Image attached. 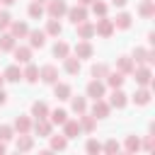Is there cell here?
Segmentation results:
<instances>
[{
    "instance_id": "6da1fadb",
    "label": "cell",
    "mask_w": 155,
    "mask_h": 155,
    "mask_svg": "<svg viewBox=\"0 0 155 155\" xmlns=\"http://www.w3.org/2000/svg\"><path fill=\"white\" fill-rule=\"evenodd\" d=\"M131 75H133V80H136L138 87H150L153 85V70L148 65H136Z\"/></svg>"
},
{
    "instance_id": "7a4b0ae2",
    "label": "cell",
    "mask_w": 155,
    "mask_h": 155,
    "mask_svg": "<svg viewBox=\"0 0 155 155\" xmlns=\"http://www.w3.org/2000/svg\"><path fill=\"white\" fill-rule=\"evenodd\" d=\"M104 92H107V85L104 80H90L87 87H85V94L94 102V99H104Z\"/></svg>"
},
{
    "instance_id": "3957f363",
    "label": "cell",
    "mask_w": 155,
    "mask_h": 155,
    "mask_svg": "<svg viewBox=\"0 0 155 155\" xmlns=\"http://www.w3.org/2000/svg\"><path fill=\"white\" fill-rule=\"evenodd\" d=\"M44 10H46V15H48V17L61 19V17L68 12V2H65V0H48Z\"/></svg>"
},
{
    "instance_id": "277c9868",
    "label": "cell",
    "mask_w": 155,
    "mask_h": 155,
    "mask_svg": "<svg viewBox=\"0 0 155 155\" xmlns=\"http://www.w3.org/2000/svg\"><path fill=\"white\" fill-rule=\"evenodd\" d=\"M114 31H116V29H114V22H111L109 17H99V19L94 22V34H97V36H102V39H109Z\"/></svg>"
},
{
    "instance_id": "5b68a950",
    "label": "cell",
    "mask_w": 155,
    "mask_h": 155,
    "mask_svg": "<svg viewBox=\"0 0 155 155\" xmlns=\"http://www.w3.org/2000/svg\"><path fill=\"white\" fill-rule=\"evenodd\" d=\"M39 78H41L46 85H56V82H58V68H56L53 63H46V65L39 68Z\"/></svg>"
},
{
    "instance_id": "8992f818",
    "label": "cell",
    "mask_w": 155,
    "mask_h": 155,
    "mask_svg": "<svg viewBox=\"0 0 155 155\" xmlns=\"http://www.w3.org/2000/svg\"><path fill=\"white\" fill-rule=\"evenodd\" d=\"M31 131H34L39 138H48V136L53 133V124H51L48 119H36V121L31 124Z\"/></svg>"
},
{
    "instance_id": "52a82bcc",
    "label": "cell",
    "mask_w": 155,
    "mask_h": 155,
    "mask_svg": "<svg viewBox=\"0 0 155 155\" xmlns=\"http://www.w3.org/2000/svg\"><path fill=\"white\" fill-rule=\"evenodd\" d=\"M65 17H68L73 24H80V22L87 19V7H85V5H73V7H68Z\"/></svg>"
},
{
    "instance_id": "ba28073f",
    "label": "cell",
    "mask_w": 155,
    "mask_h": 155,
    "mask_svg": "<svg viewBox=\"0 0 155 155\" xmlns=\"http://www.w3.org/2000/svg\"><path fill=\"white\" fill-rule=\"evenodd\" d=\"M12 56H15V63H17V65L31 63V48H29V46H15V48H12Z\"/></svg>"
},
{
    "instance_id": "9c48e42d",
    "label": "cell",
    "mask_w": 155,
    "mask_h": 155,
    "mask_svg": "<svg viewBox=\"0 0 155 155\" xmlns=\"http://www.w3.org/2000/svg\"><path fill=\"white\" fill-rule=\"evenodd\" d=\"M94 119H107L109 114H111V107H109V102L107 99H94V104H92V111H90Z\"/></svg>"
},
{
    "instance_id": "30bf717a",
    "label": "cell",
    "mask_w": 155,
    "mask_h": 155,
    "mask_svg": "<svg viewBox=\"0 0 155 155\" xmlns=\"http://www.w3.org/2000/svg\"><path fill=\"white\" fill-rule=\"evenodd\" d=\"M75 29H78V39H82V41H90L94 36V22H90V19L75 24Z\"/></svg>"
},
{
    "instance_id": "8fae6325",
    "label": "cell",
    "mask_w": 155,
    "mask_h": 155,
    "mask_svg": "<svg viewBox=\"0 0 155 155\" xmlns=\"http://www.w3.org/2000/svg\"><path fill=\"white\" fill-rule=\"evenodd\" d=\"M27 39H29V48H41V46L46 44V31H41V29H29Z\"/></svg>"
},
{
    "instance_id": "7c38bea8",
    "label": "cell",
    "mask_w": 155,
    "mask_h": 155,
    "mask_svg": "<svg viewBox=\"0 0 155 155\" xmlns=\"http://www.w3.org/2000/svg\"><path fill=\"white\" fill-rule=\"evenodd\" d=\"M124 80H126V75H124V73H119V70H109V75L104 78V85H107V87H111V90H121Z\"/></svg>"
},
{
    "instance_id": "4fadbf2b",
    "label": "cell",
    "mask_w": 155,
    "mask_h": 155,
    "mask_svg": "<svg viewBox=\"0 0 155 155\" xmlns=\"http://www.w3.org/2000/svg\"><path fill=\"white\" fill-rule=\"evenodd\" d=\"M128 104V94L121 92V90H111V97H109V107L111 109H124Z\"/></svg>"
},
{
    "instance_id": "5bb4252c",
    "label": "cell",
    "mask_w": 155,
    "mask_h": 155,
    "mask_svg": "<svg viewBox=\"0 0 155 155\" xmlns=\"http://www.w3.org/2000/svg\"><path fill=\"white\" fill-rule=\"evenodd\" d=\"M73 51H75V58H80V61H82V58H92V53H94L92 44H90V41H82V39L75 44Z\"/></svg>"
},
{
    "instance_id": "9a60e30c",
    "label": "cell",
    "mask_w": 155,
    "mask_h": 155,
    "mask_svg": "<svg viewBox=\"0 0 155 155\" xmlns=\"http://www.w3.org/2000/svg\"><path fill=\"white\" fill-rule=\"evenodd\" d=\"M78 124H80V128L85 131V133H94V128H97V119L92 116V114H80L78 116Z\"/></svg>"
},
{
    "instance_id": "2e32d148",
    "label": "cell",
    "mask_w": 155,
    "mask_h": 155,
    "mask_svg": "<svg viewBox=\"0 0 155 155\" xmlns=\"http://www.w3.org/2000/svg\"><path fill=\"white\" fill-rule=\"evenodd\" d=\"M82 133V128H80V124H78V119H68L65 124H63V136L70 140V138H78Z\"/></svg>"
},
{
    "instance_id": "e0dca14e",
    "label": "cell",
    "mask_w": 155,
    "mask_h": 155,
    "mask_svg": "<svg viewBox=\"0 0 155 155\" xmlns=\"http://www.w3.org/2000/svg\"><path fill=\"white\" fill-rule=\"evenodd\" d=\"M114 29H121V31H126V29H131V24H133V17L128 15V12H119L114 19Z\"/></svg>"
},
{
    "instance_id": "ac0fdd59",
    "label": "cell",
    "mask_w": 155,
    "mask_h": 155,
    "mask_svg": "<svg viewBox=\"0 0 155 155\" xmlns=\"http://www.w3.org/2000/svg\"><path fill=\"white\" fill-rule=\"evenodd\" d=\"M2 78H5V82H19L22 80V68L17 63H12V65H7L2 70Z\"/></svg>"
},
{
    "instance_id": "d6986e66",
    "label": "cell",
    "mask_w": 155,
    "mask_h": 155,
    "mask_svg": "<svg viewBox=\"0 0 155 155\" xmlns=\"http://www.w3.org/2000/svg\"><path fill=\"white\" fill-rule=\"evenodd\" d=\"M53 94H56V99L65 102V99L73 97V87H70L68 82H56V85H53Z\"/></svg>"
},
{
    "instance_id": "ffe728a7",
    "label": "cell",
    "mask_w": 155,
    "mask_h": 155,
    "mask_svg": "<svg viewBox=\"0 0 155 155\" xmlns=\"http://www.w3.org/2000/svg\"><path fill=\"white\" fill-rule=\"evenodd\" d=\"M150 97H153V92L148 90V87H138L136 92H133V104H138V107H145V104H150Z\"/></svg>"
},
{
    "instance_id": "44dd1931",
    "label": "cell",
    "mask_w": 155,
    "mask_h": 155,
    "mask_svg": "<svg viewBox=\"0 0 155 155\" xmlns=\"http://www.w3.org/2000/svg\"><path fill=\"white\" fill-rule=\"evenodd\" d=\"M15 145H17L19 153H29V150L34 148V136H29V133H19L17 140H15Z\"/></svg>"
},
{
    "instance_id": "7402d4cb",
    "label": "cell",
    "mask_w": 155,
    "mask_h": 155,
    "mask_svg": "<svg viewBox=\"0 0 155 155\" xmlns=\"http://www.w3.org/2000/svg\"><path fill=\"white\" fill-rule=\"evenodd\" d=\"M7 31H10L15 39H27V34H29V24H27V22H12Z\"/></svg>"
},
{
    "instance_id": "603a6c76",
    "label": "cell",
    "mask_w": 155,
    "mask_h": 155,
    "mask_svg": "<svg viewBox=\"0 0 155 155\" xmlns=\"http://www.w3.org/2000/svg\"><path fill=\"white\" fill-rule=\"evenodd\" d=\"M133 68H136V63L131 61V56H119V58H116V70H119V73L131 75V73H133Z\"/></svg>"
},
{
    "instance_id": "cb8c5ba5",
    "label": "cell",
    "mask_w": 155,
    "mask_h": 155,
    "mask_svg": "<svg viewBox=\"0 0 155 155\" xmlns=\"http://www.w3.org/2000/svg\"><path fill=\"white\" fill-rule=\"evenodd\" d=\"M80 58H75V56H65L63 58V70L68 73V75H78L80 73Z\"/></svg>"
},
{
    "instance_id": "d4e9b609",
    "label": "cell",
    "mask_w": 155,
    "mask_h": 155,
    "mask_svg": "<svg viewBox=\"0 0 155 155\" xmlns=\"http://www.w3.org/2000/svg\"><path fill=\"white\" fill-rule=\"evenodd\" d=\"M12 128H15V133H29L31 131V119L24 116V114H19L15 119V124H12Z\"/></svg>"
},
{
    "instance_id": "484cf974",
    "label": "cell",
    "mask_w": 155,
    "mask_h": 155,
    "mask_svg": "<svg viewBox=\"0 0 155 155\" xmlns=\"http://www.w3.org/2000/svg\"><path fill=\"white\" fill-rule=\"evenodd\" d=\"M22 80H27L29 85L39 82V68H36L34 63H27V65H24V70H22Z\"/></svg>"
},
{
    "instance_id": "4316f807",
    "label": "cell",
    "mask_w": 155,
    "mask_h": 155,
    "mask_svg": "<svg viewBox=\"0 0 155 155\" xmlns=\"http://www.w3.org/2000/svg\"><path fill=\"white\" fill-rule=\"evenodd\" d=\"M138 15H140L143 19L155 17V0H143V2L138 5Z\"/></svg>"
},
{
    "instance_id": "83f0119b",
    "label": "cell",
    "mask_w": 155,
    "mask_h": 155,
    "mask_svg": "<svg viewBox=\"0 0 155 155\" xmlns=\"http://www.w3.org/2000/svg\"><path fill=\"white\" fill-rule=\"evenodd\" d=\"M48 111H51V109H48L46 102H34V104H31V116H34V119H48Z\"/></svg>"
},
{
    "instance_id": "f1b7e54d",
    "label": "cell",
    "mask_w": 155,
    "mask_h": 155,
    "mask_svg": "<svg viewBox=\"0 0 155 155\" xmlns=\"http://www.w3.org/2000/svg\"><path fill=\"white\" fill-rule=\"evenodd\" d=\"M48 121L53 126H63L68 121V111L65 109H53V111H48Z\"/></svg>"
},
{
    "instance_id": "f546056e",
    "label": "cell",
    "mask_w": 155,
    "mask_h": 155,
    "mask_svg": "<svg viewBox=\"0 0 155 155\" xmlns=\"http://www.w3.org/2000/svg\"><path fill=\"white\" fill-rule=\"evenodd\" d=\"M15 46H17V39H15L10 31H2V34H0V53H2V51H12Z\"/></svg>"
},
{
    "instance_id": "4dcf8cb0",
    "label": "cell",
    "mask_w": 155,
    "mask_h": 155,
    "mask_svg": "<svg viewBox=\"0 0 155 155\" xmlns=\"http://www.w3.org/2000/svg\"><path fill=\"white\" fill-rule=\"evenodd\" d=\"M44 31H46V36H61V31H63V24H61L58 19H53V17H51V19L46 22V29H44Z\"/></svg>"
},
{
    "instance_id": "1f68e13d",
    "label": "cell",
    "mask_w": 155,
    "mask_h": 155,
    "mask_svg": "<svg viewBox=\"0 0 155 155\" xmlns=\"http://www.w3.org/2000/svg\"><path fill=\"white\" fill-rule=\"evenodd\" d=\"M109 70H111V68H109L107 63H94L90 73H92V78H94V80H104V78L109 75Z\"/></svg>"
},
{
    "instance_id": "d6a6232c",
    "label": "cell",
    "mask_w": 155,
    "mask_h": 155,
    "mask_svg": "<svg viewBox=\"0 0 155 155\" xmlns=\"http://www.w3.org/2000/svg\"><path fill=\"white\" fill-rule=\"evenodd\" d=\"M70 109L80 116V114H85L87 111V99L85 97H70Z\"/></svg>"
},
{
    "instance_id": "836d02e7",
    "label": "cell",
    "mask_w": 155,
    "mask_h": 155,
    "mask_svg": "<svg viewBox=\"0 0 155 155\" xmlns=\"http://www.w3.org/2000/svg\"><path fill=\"white\" fill-rule=\"evenodd\" d=\"M51 138V150L53 153H63L68 148V138L65 136H48Z\"/></svg>"
},
{
    "instance_id": "e575fe53",
    "label": "cell",
    "mask_w": 155,
    "mask_h": 155,
    "mask_svg": "<svg viewBox=\"0 0 155 155\" xmlns=\"http://www.w3.org/2000/svg\"><path fill=\"white\" fill-rule=\"evenodd\" d=\"M124 148H126V153H138L140 150V138L138 136H126V140H124Z\"/></svg>"
},
{
    "instance_id": "d590c367",
    "label": "cell",
    "mask_w": 155,
    "mask_h": 155,
    "mask_svg": "<svg viewBox=\"0 0 155 155\" xmlns=\"http://www.w3.org/2000/svg\"><path fill=\"white\" fill-rule=\"evenodd\" d=\"M119 150H121V143L116 138H109V140L102 143V153H107V155H116Z\"/></svg>"
},
{
    "instance_id": "8d00e7d4",
    "label": "cell",
    "mask_w": 155,
    "mask_h": 155,
    "mask_svg": "<svg viewBox=\"0 0 155 155\" xmlns=\"http://www.w3.org/2000/svg\"><path fill=\"white\" fill-rule=\"evenodd\" d=\"M27 12H29V17H31V19H41V17L46 15V10H44V5H41V2H29Z\"/></svg>"
},
{
    "instance_id": "74e56055",
    "label": "cell",
    "mask_w": 155,
    "mask_h": 155,
    "mask_svg": "<svg viewBox=\"0 0 155 155\" xmlns=\"http://www.w3.org/2000/svg\"><path fill=\"white\" fill-rule=\"evenodd\" d=\"M53 56L63 61L65 56H70V46H68L65 41H56V44H53Z\"/></svg>"
},
{
    "instance_id": "f35d334b",
    "label": "cell",
    "mask_w": 155,
    "mask_h": 155,
    "mask_svg": "<svg viewBox=\"0 0 155 155\" xmlns=\"http://www.w3.org/2000/svg\"><path fill=\"white\" fill-rule=\"evenodd\" d=\"M107 10H109V5L104 2V0H94L92 2V15L99 19V17H107Z\"/></svg>"
},
{
    "instance_id": "ab89813d",
    "label": "cell",
    "mask_w": 155,
    "mask_h": 155,
    "mask_svg": "<svg viewBox=\"0 0 155 155\" xmlns=\"http://www.w3.org/2000/svg\"><path fill=\"white\" fill-rule=\"evenodd\" d=\"M85 153H87V155H102V143H99L97 138H90V140L85 143Z\"/></svg>"
},
{
    "instance_id": "60d3db41",
    "label": "cell",
    "mask_w": 155,
    "mask_h": 155,
    "mask_svg": "<svg viewBox=\"0 0 155 155\" xmlns=\"http://www.w3.org/2000/svg\"><path fill=\"white\" fill-rule=\"evenodd\" d=\"M15 136H17V133H15V128H12L10 124H0V140H2V143H10Z\"/></svg>"
},
{
    "instance_id": "b9f144b4",
    "label": "cell",
    "mask_w": 155,
    "mask_h": 155,
    "mask_svg": "<svg viewBox=\"0 0 155 155\" xmlns=\"http://www.w3.org/2000/svg\"><path fill=\"white\" fill-rule=\"evenodd\" d=\"M10 24H12L10 12H7V10H0V31H7V29H10Z\"/></svg>"
},
{
    "instance_id": "7bdbcfd3",
    "label": "cell",
    "mask_w": 155,
    "mask_h": 155,
    "mask_svg": "<svg viewBox=\"0 0 155 155\" xmlns=\"http://www.w3.org/2000/svg\"><path fill=\"white\" fill-rule=\"evenodd\" d=\"M5 102H7V92H5V90H2V87H0V107H2V104H5Z\"/></svg>"
},
{
    "instance_id": "ee69618b",
    "label": "cell",
    "mask_w": 155,
    "mask_h": 155,
    "mask_svg": "<svg viewBox=\"0 0 155 155\" xmlns=\"http://www.w3.org/2000/svg\"><path fill=\"white\" fill-rule=\"evenodd\" d=\"M126 2H128V0H111V5H114V7H124Z\"/></svg>"
},
{
    "instance_id": "f6af8a7d",
    "label": "cell",
    "mask_w": 155,
    "mask_h": 155,
    "mask_svg": "<svg viewBox=\"0 0 155 155\" xmlns=\"http://www.w3.org/2000/svg\"><path fill=\"white\" fill-rule=\"evenodd\" d=\"M39 155H56V153H53L51 148H46V150H39Z\"/></svg>"
},
{
    "instance_id": "bcb514c9",
    "label": "cell",
    "mask_w": 155,
    "mask_h": 155,
    "mask_svg": "<svg viewBox=\"0 0 155 155\" xmlns=\"http://www.w3.org/2000/svg\"><path fill=\"white\" fill-rule=\"evenodd\" d=\"M5 145H7V143H2V140H0V155H7V148H5Z\"/></svg>"
},
{
    "instance_id": "7dc6e473",
    "label": "cell",
    "mask_w": 155,
    "mask_h": 155,
    "mask_svg": "<svg viewBox=\"0 0 155 155\" xmlns=\"http://www.w3.org/2000/svg\"><path fill=\"white\" fill-rule=\"evenodd\" d=\"M92 2H94V0H78V5H85V7H87V5H92Z\"/></svg>"
},
{
    "instance_id": "c3c4849f",
    "label": "cell",
    "mask_w": 155,
    "mask_h": 155,
    "mask_svg": "<svg viewBox=\"0 0 155 155\" xmlns=\"http://www.w3.org/2000/svg\"><path fill=\"white\" fill-rule=\"evenodd\" d=\"M0 2H2V5H15L17 0H0Z\"/></svg>"
},
{
    "instance_id": "681fc988",
    "label": "cell",
    "mask_w": 155,
    "mask_h": 155,
    "mask_svg": "<svg viewBox=\"0 0 155 155\" xmlns=\"http://www.w3.org/2000/svg\"><path fill=\"white\" fill-rule=\"evenodd\" d=\"M116 155H133V153H126V150H124V153H121V150H119V153H116Z\"/></svg>"
},
{
    "instance_id": "f907efd6",
    "label": "cell",
    "mask_w": 155,
    "mask_h": 155,
    "mask_svg": "<svg viewBox=\"0 0 155 155\" xmlns=\"http://www.w3.org/2000/svg\"><path fill=\"white\" fill-rule=\"evenodd\" d=\"M31 2H41V5H44V2H48V0H31Z\"/></svg>"
},
{
    "instance_id": "816d5d0a",
    "label": "cell",
    "mask_w": 155,
    "mask_h": 155,
    "mask_svg": "<svg viewBox=\"0 0 155 155\" xmlns=\"http://www.w3.org/2000/svg\"><path fill=\"white\" fill-rule=\"evenodd\" d=\"M2 82H5V78H2V73H0V87H2Z\"/></svg>"
},
{
    "instance_id": "f5cc1de1",
    "label": "cell",
    "mask_w": 155,
    "mask_h": 155,
    "mask_svg": "<svg viewBox=\"0 0 155 155\" xmlns=\"http://www.w3.org/2000/svg\"><path fill=\"white\" fill-rule=\"evenodd\" d=\"M12 155H22V153H19V150H17V153H12Z\"/></svg>"
},
{
    "instance_id": "db71d44e",
    "label": "cell",
    "mask_w": 155,
    "mask_h": 155,
    "mask_svg": "<svg viewBox=\"0 0 155 155\" xmlns=\"http://www.w3.org/2000/svg\"><path fill=\"white\" fill-rule=\"evenodd\" d=\"M102 155H107V153H102Z\"/></svg>"
}]
</instances>
